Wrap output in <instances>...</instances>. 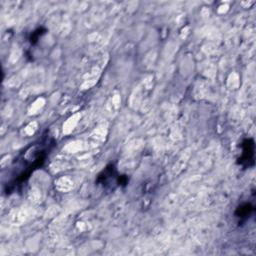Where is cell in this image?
Instances as JSON below:
<instances>
[{
    "label": "cell",
    "instance_id": "1",
    "mask_svg": "<svg viewBox=\"0 0 256 256\" xmlns=\"http://www.w3.org/2000/svg\"><path fill=\"white\" fill-rule=\"evenodd\" d=\"M96 183L98 185H102L104 188H108V186L111 187V185H113L115 189L118 186H125L128 183V178L125 175H119L116 167L111 163L97 175Z\"/></svg>",
    "mask_w": 256,
    "mask_h": 256
},
{
    "label": "cell",
    "instance_id": "2",
    "mask_svg": "<svg viewBox=\"0 0 256 256\" xmlns=\"http://www.w3.org/2000/svg\"><path fill=\"white\" fill-rule=\"evenodd\" d=\"M241 155L237 160V163L244 168L253 167L255 164V142L253 138H246L241 143Z\"/></svg>",
    "mask_w": 256,
    "mask_h": 256
},
{
    "label": "cell",
    "instance_id": "3",
    "mask_svg": "<svg viewBox=\"0 0 256 256\" xmlns=\"http://www.w3.org/2000/svg\"><path fill=\"white\" fill-rule=\"evenodd\" d=\"M253 212H254V205L250 202H244L236 208L235 216L239 219L240 222H242V221H246Z\"/></svg>",
    "mask_w": 256,
    "mask_h": 256
},
{
    "label": "cell",
    "instance_id": "4",
    "mask_svg": "<svg viewBox=\"0 0 256 256\" xmlns=\"http://www.w3.org/2000/svg\"><path fill=\"white\" fill-rule=\"evenodd\" d=\"M45 32H46V29H44L43 27H39V28H37L36 30H34V31L31 33L30 37H29L30 43H31L32 45L36 44L37 41L39 40V38H40Z\"/></svg>",
    "mask_w": 256,
    "mask_h": 256
}]
</instances>
